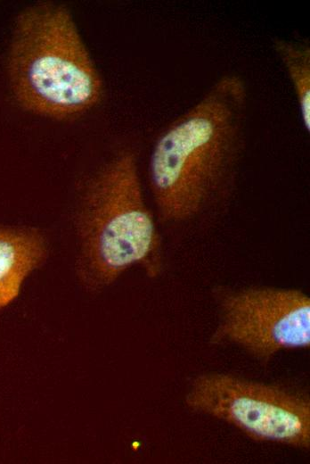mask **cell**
Here are the masks:
<instances>
[{"label": "cell", "mask_w": 310, "mask_h": 464, "mask_svg": "<svg viewBox=\"0 0 310 464\" xmlns=\"http://www.w3.org/2000/svg\"><path fill=\"white\" fill-rule=\"evenodd\" d=\"M73 219L75 272L86 291H102L135 265L150 278L160 273L161 238L144 202L132 149L118 150L90 177Z\"/></svg>", "instance_id": "obj_2"}, {"label": "cell", "mask_w": 310, "mask_h": 464, "mask_svg": "<svg viewBox=\"0 0 310 464\" xmlns=\"http://www.w3.org/2000/svg\"><path fill=\"white\" fill-rule=\"evenodd\" d=\"M16 103L56 120L78 117L96 105L102 81L68 6L39 1L15 17L5 58Z\"/></svg>", "instance_id": "obj_3"}, {"label": "cell", "mask_w": 310, "mask_h": 464, "mask_svg": "<svg viewBox=\"0 0 310 464\" xmlns=\"http://www.w3.org/2000/svg\"><path fill=\"white\" fill-rule=\"evenodd\" d=\"M216 325L214 344H230L261 362L282 350L310 346V299L299 289L272 286L213 290Z\"/></svg>", "instance_id": "obj_5"}, {"label": "cell", "mask_w": 310, "mask_h": 464, "mask_svg": "<svg viewBox=\"0 0 310 464\" xmlns=\"http://www.w3.org/2000/svg\"><path fill=\"white\" fill-rule=\"evenodd\" d=\"M184 402L191 410L222 420L255 441L310 446V402L300 391L208 372L191 382Z\"/></svg>", "instance_id": "obj_4"}, {"label": "cell", "mask_w": 310, "mask_h": 464, "mask_svg": "<svg viewBox=\"0 0 310 464\" xmlns=\"http://www.w3.org/2000/svg\"><path fill=\"white\" fill-rule=\"evenodd\" d=\"M273 47L292 83L301 120L310 131V45L306 39H273Z\"/></svg>", "instance_id": "obj_7"}, {"label": "cell", "mask_w": 310, "mask_h": 464, "mask_svg": "<svg viewBox=\"0 0 310 464\" xmlns=\"http://www.w3.org/2000/svg\"><path fill=\"white\" fill-rule=\"evenodd\" d=\"M248 99L245 80L225 74L159 133L148 180L162 223L191 225L230 203L245 149Z\"/></svg>", "instance_id": "obj_1"}, {"label": "cell", "mask_w": 310, "mask_h": 464, "mask_svg": "<svg viewBox=\"0 0 310 464\" xmlns=\"http://www.w3.org/2000/svg\"><path fill=\"white\" fill-rule=\"evenodd\" d=\"M49 246L37 228L0 225V309L17 298L25 278L45 263Z\"/></svg>", "instance_id": "obj_6"}]
</instances>
